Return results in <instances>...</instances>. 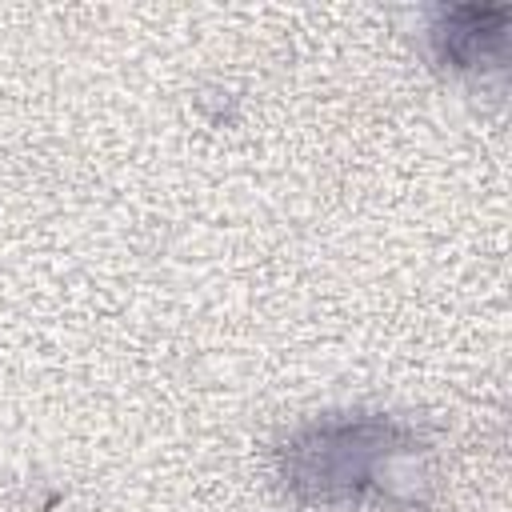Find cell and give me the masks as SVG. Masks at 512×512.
Here are the masks:
<instances>
[{
  "label": "cell",
  "instance_id": "obj_1",
  "mask_svg": "<svg viewBox=\"0 0 512 512\" xmlns=\"http://www.w3.org/2000/svg\"><path fill=\"white\" fill-rule=\"evenodd\" d=\"M436 44H440V56L460 64V68H484V60H500L504 52V8H476V4H464V8H452L444 12V20L436 24Z\"/></svg>",
  "mask_w": 512,
  "mask_h": 512
}]
</instances>
